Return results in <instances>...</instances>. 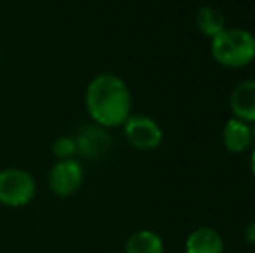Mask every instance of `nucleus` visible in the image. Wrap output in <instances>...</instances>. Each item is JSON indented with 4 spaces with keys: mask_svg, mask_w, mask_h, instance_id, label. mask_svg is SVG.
<instances>
[{
    "mask_svg": "<svg viewBox=\"0 0 255 253\" xmlns=\"http://www.w3.org/2000/svg\"><path fill=\"white\" fill-rule=\"evenodd\" d=\"M85 108L96 125L122 127L132 115V94L124 78L115 73H99L85 88Z\"/></svg>",
    "mask_w": 255,
    "mask_h": 253,
    "instance_id": "f257e3e1",
    "label": "nucleus"
},
{
    "mask_svg": "<svg viewBox=\"0 0 255 253\" xmlns=\"http://www.w3.org/2000/svg\"><path fill=\"white\" fill-rule=\"evenodd\" d=\"M210 52L221 66L243 68L255 59V37L242 28H226L212 38Z\"/></svg>",
    "mask_w": 255,
    "mask_h": 253,
    "instance_id": "f03ea898",
    "label": "nucleus"
},
{
    "mask_svg": "<svg viewBox=\"0 0 255 253\" xmlns=\"http://www.w3.org/2000/svg\"><path fill=\"white\" fill-rule=\"evenodd\" d=\"M37 194L33 175L23 169L0 170V205L9 208H23L30 205Z\"/></svg>",
    "mask_w": 255,
    "mask_h": 253,
    "instance_id": "7ed1b4c3",
    "label": "nucleus"
},
{
    "mask_svg": "<svg viewBox=\"0 0 255 253\" xmlns=\"http://www.w3.org/2000/svg\"><path fill=\"white\" fill-rule=\"evenodd\" d=\"M84 177V167L77 158L56 160L49 170V189L59 198H70L80 191Z\"/></svg>",
    "mask_w": 255,
    "mask_h": 253,
    "instance_id": "20e7f679",
    "label": "nucleus"
},
{
    "mask_svg": "<svg viewBox=\"0 0 255 253\" xmlns=\"http://www.w3.org/2000/svg\"><path fill=\"white\" fill-rule=\"evenodd\" d=\"M122 127L127 142L137 151H153L163 141V130L151 116L130 115Z\"/></svg>",
    "mask_w": 255,
    "mask_h": 253,
    "instance_id": "39448f33",
    "label": "nucleus"
},
{
    "mask_svg": "<svg viewBox=\"0 0 255 253\" xmlns=\"http://www.w3.org/2000/svg\"><path fill=\"white\" fill-rule=\"evenodd\" d=\"M222 142H224L226 149L235 153V155L249 151L254 144L252 127L238 118L228 120L224 128H222Z\"/></svg>",
    "mask_w": 255,
    "mask_h": 253,
    "instance_id": "423d86ee",
    "label": "nucleus"
},
{
    "mask_svg": "<svg viewBox=\"0 0 255 253\" xmlns=\"http://www.w3.org/2000/svg\"><path fill=\"white\" fill-rule=\"evenodd\" d=\"M106 128L94 125L85 127L80 134L77 135V153H80L84 158L96 160L108 153L110 149V137H108Z\"/></svg>",
    "mask_w": 255,
    "mask_h": 253,
    "instance_id": "0eeeda50",
    "label": "nucleus"
},
{
    "mask_svg": "<svg viewBox=\"0 0 255 253\" xmlns=\"http://www.w3.org/2000/svg\"><path fill=\"white\" fill-rule=\"evenodd\" d=\"M229 106L235 118L247 123L255 122V80H247L235 87L229 95Z\"/></svg>",
    "mask_w": 255,
    "mask_h": 253,
    "instance_id": "6e6552de",
    "label": "nucleus"
},
{
    "mask_svg": "<svg viewBox=\"0 0 255 253\" xmlns=\"http://www.w3.org/2000/svg\"><path fill=\"white\" fill-rule=\"evenodd\" d=\"M186 253H224V241L212 227H198L186 240Z\"/></svg>",
    "mask_w": 255,
    "mask_h": 253,
    "instance_id": "1a4fd4ad",
    "label": "nucleus"
},
{
    "mask_svg": "<svg viewBox=\"0 0 255 253\" xmlns=\"http://www.w3.org/2000/svg\"><path fill=\"white\" fill-rule=\"evenodd\" d=\"M196 28L205 35V37L214 38L221 31L226 30V17L217 7L205 5L196 12Z\"/></svg>",
    "mask_w": 255,
    "mask_h": 253,
    "instance_id": "9d476101",
    "label": "nucleus"
},
{
    "mask_svg": "<svg viewBox=\"0 0 255 253\" xmlns=\"http://www.w3.org/2000/svg\"><path fill=\"white\" fill-rule=\"evenodd\" d=\"M165 247L161 238L149 229L134 233L127 240L125 253H163Z\"/></svg>",
    "mask_w": 255,
    "mask_h": 253,
    "instance_id": "9b49d317",
    "label": "nucleus"
},
{
    "mask_svg": "<svg viewBox=\"0 0 255 253\" xmlns=\"http://www.w3.org/2000/svg\"><path fill=\"white\" fill-rule=\"evenodd\" d=\"M52 155L57 160L75 158L77 155V141L70 135H61L52 142Z\"/></svg>",
    "mask_w": 255,
    "mask_h": 253,
    "instance_id": "f8f14e48",
    "label": "nucleus"
},
{
    "mask_svg": "<svg viewBox=\"0 0 255 253\" xmlns=\"http://www.w3.org/2000/svg\"><path fill=\"white\" fill-rule=\"evenodd\" d=\"M245 240L249 241L250 245H254V247H255V220H254V222H250L249 226L245 227Z\"/></svg>",
    "mask_w": 255,
    "mask_h": 253,
    "instance_id": "ddd939ff",
    "label": "nucleus"
},
{
    "mask_svg": "<svg viewBox=\"0 0 255 253\" xmlns=\"http://www.w3.org/2000/svg\"><path fill=\"white\" fill-rule=\"evenodd\" d=\"M250 167H252V173H254V177H255V144H254V148H252V156H250Z\"/></svg>",
    "mask_w": 255,
    "mask_h": 253,
    "instance_id": "4468645a",
    "label": "nucleus"
},
{
    "mask_svg": "<svg viewBox=\"0 0 255 253\" xmlns=\"http://www.w3.org/2000/svg\"><path fill=\"white\" fill-rule=\"evenodd\" d=\"M0 63H2V49H0Z\"/></svg>",
    "mask_w": 255,
    "mask_h": 253,
    "instance_id": "2eb2a0df",
    "label": "nucleus"
},
{
    "mask_svg": "<svg viewBox=\"0 0 255 253\" xmlns=\"http://www.w3.org/2000/svg\"><path fill=\"white\" fill-rule=\"evenodd\" d=\"M124 253H125V252H124Z\"/></svg>",
    "mask_w": 255,
    "mask_h": 253,
    "instance_id": "dca6fc26",
    "label": "nucleus"
}]
</instances>
